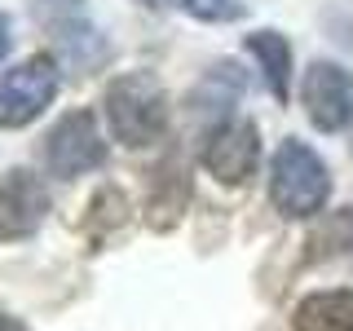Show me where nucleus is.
<instances>
[{
	"mask_svg": "<svg viewBox=\"0 0 353 331\" xmlns=\"http://www.w3.org/2000/svg\"><path fill=\"white\" fill-rule=\"evenodd\" d=\"M44 154H49V168L58 177H80V172L102 168L106 141H102V128H97V115L93 110H71V115H62L58 128L44 141Z\"/></svg>",
	"mask_w": 353,
	"mask_h": 331,
	"instance_id": "4",
	"label": "nucleus"
},
{
	"mask_svg": "<svg viewBox=\"0 0 353 331\" xmlns=\"http://www.w3.org/2000/svg\"><path fill=\"white\" fill-rule=\"evenodd\" d=\"M58 62L49 53L18 62L14 71L0 75V128H22L58 97Z\"/></svg>",
	"mask_w": 353,
	"mask_h": 331,
	"instance_id": "3",
	"label": "nucleus"
},
{
	"mask_svg": "<svg viewBox=\"0 0 353 331\" xmlns=\"http://www.w3.org/2000/svg\"><path fill=\"white\" fill-rule=\"evenodd\" d=\"M292 331H353V292L331 287L305 296L292 314Z\"/></svg>",
	"mask_w": 353,
	"mask_h": 331,
	"instance_id": "8",
	"label": "nucleus"
},
{
	"mask_svg": "<svg viewBox=\"0 0 353 331\" xmlns=\"http://www.w3.org/2000/svg\"><path fill=\"white\" fill-rule=\"evenodd\" d=\"M261 163V132L252 119H225L203 141V168L225 185H243Z\"/></svg>",
	"mask_w": 353,
	"mask_h": 331,
	"instance_id": "6",
	"label": "nucleus"
},
{
	"mask_svg": "<svg viewBox=\"0 0 353 331\" xmlns=\"http://www.w3.org/2000/svg\"><path fill=\"white\" fill-rule=\"evenodd\" d=\"M5 53H9V18L0 14V62H5Z\"/></svg>",
	"mask_w": 353,
	"mask_h": 331,
	"instance_id": "12",
	"label": "nucleus"
},
{
	"mask_svg": "<svg viewBox=\"0 0 353 331\" xmlns=\"http://www.w3.org/2000/svg\"><path fill=\"white\" fill-rule=\"evenodd\" d=\"M49 212V190L31 172H5L0 177V243H14L36 234V225Z\"/></svg>",
	"mask_w": 353,
	"mask_h": 331,
	"instance_id": "7",
	"label": "nucleus"
},
{
	"mask_svg": "<svg viewBox=\"0 0 353 331\" xmlns=\"http://www.w3.org/2000/svg\"><path fill=\"white\" fill-rule=\"evenodd\" d=\"M185 194H190V181H185V168L181 163H163L154 172V194L146 199V212L154 225H172L185 208Z\"/></svg>",
	"mask_w": 353,
	"mask_h": 331,
	"instance_id": "10",
	"label": "nucleus"
},
{
	"mask_svg": "<svg viewBox=\"0 0 353 331\" xmlns=\"http://www.w3.org/2000/svg\"><path fill=\"white\" fill-rule=\"evenodd\" d=\"M248 53L256 58L265 84H270L274 102H287V93H292V44H287V36H279V31H252L248 36Z\"/></svg>",
	"mask_w": 353,
	"mask_h": 331,
	"instance_id": "9",
	"label": "nucleus"
},
{
	"mask_svg": "<svg viewBox=\"0 0 353 331\" xmlns=\"http://www.w3.org/2000/svg\"><path fill=\"white\" fill-rule=\"evenodd\" d=\"M305 115L318 132H340L353 124V75L340 62H314L301 84Z\"/></svg>",
	"mask_w": 353,
	"mask_h": 331,
	"instance_id": "5",
	"label": "nucleus"
},
{
	"mask_svg": "<svg viewBox=\"0 0 353 331\" xmlns=\"http://www.w3.org/2000/svg\"><path fill=\"white\" fill-rule=\"evenodd\" d=\"M185 14H194L199 22H239L243 5L239 0H181Z\"/></svg>",
	"mask_w": 353,
	"mask_h": 331,
	"instance_id": "11",
	"label": "nucleus"
},
{
	"mask_svg": "<svg viewBox=\"0 0 353 331\" xmlns=\"http://www.w3.org/2000/svg\"><path fill=\"white\" fill-rule=\"evenodd\" d=\"M106 124H110V137L119 146H150V141L163 137L168 128V93L163 84L146 71H132V75H119L115 84L106 88Z\"/></svg>",
	"mask_w": 353,
	"mask_h": 331,
	"instance_id": "1",
	"label": "nucleus"
},
{
	"mask_svg": "<svg viewBox=\"0 0 353 331\" xmlns=\"http://www.w3.org/2000/svg\"><path fill=\"white\" fill-rule=\"evenodd\" d=\"M0 331H27V327H22L18 318H0Z\"/></svg>",
	"mask_w": 353,
	"mask_h": 331,
	"instance_id": "13",
	"label": "nucleus"
},
{
	"mask_svg": "<svg viewBox=\"0 0 353 331\" xmlns=\"http://www.w3.org/2000/svg\"><path fill=\"white\" fill-rule=\"evenodd\" d=\"M270 199L283 217H318L331 199V172L301 137H287L270 163Z\"/></svg>",
	"mask_w": 353,
	"mask_h": 331,
	"instance_id": "2",
	"label": "nucleus"
}]
</instances>
